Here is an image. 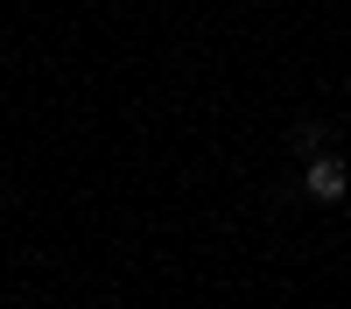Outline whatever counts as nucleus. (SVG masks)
<instances>
[{"instance_id":"1","label":"nucleus","mask_w":351,"mask_h":309,"mask_svg":"<svg viewBox=\"0 0 351 309\" xmlns=\"http://www.w3.org/2000/svg\"><path fill=\"white\" fill-rule=\"evenodd\" d=\"M302 190L316 197V204H337V197L351 190V176H344V162H330V155H309V176H302Z\"/></svg>"},{"instance_id":"2","label":"nucleus","mask_w":351,"mask_h":309,"mask_svg":"<svg viewBox=\"0 0 351 309\" xmlns=\"http://www.w3.org/2000/svg\"><path fill=\"white\" fill-rule=\"evenodd\" d=\"M324 148V127H295V155H316Z\"/></svg>"}]
</instances>
